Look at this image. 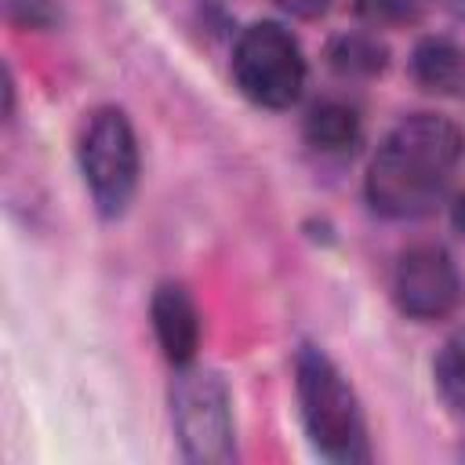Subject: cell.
Wrapping results in <instances>:
<instances>
[{
  "label": "cell",
  "mask_w": 465,
  "mask_h": 465,
  "mask_svg": "<svg viewBox=\"0 0 465 465\" xmlns=\"http://www.w3.org/2000/svg\"><path fill=\"white\" fill-rule=\"evenodd\" d=\"M465 156V134L458 124L436 113L403 116L378 145L367 167V200L385 218H421L429 214L458 163Z\"/></svg>",
  "instance_id": "cell-1"
},
{
  "label": "cell",
  "mask_w": 465,
  "mask_h": 465,
  "mask_svg": "<svg viewBox=\"0 0 465 465\" xmlns=\"http://www.w3.org/2000/svg\"><path fill=\"white\" fill-rule=\"evenodd\" d=\"M294 385H298V403H302V421L309 440L327 458L363 461L367 458L363 414L352 385L334 367V360L316 345H302L294 360Z\"/></svg>",
  "instance_id": "cell-2"
},
{
  "label": "cell",
  "mask_w": 465,
  "mask_h": 465,
  "mask_svg": "<svg viewBox=\"0 0 465 465\" xmlns=\"http://www.w3.org/2000/svg\"><path fill=\"white\" fill-rule=\"evenodd\" d=\"M171 418L182 454L200 465H225L236 458L229 389L214 371H182L171 385Z\"/></svg>",
  "instance_id": "cell-3"
},
{
  "label": "cell",
  "mask_w": 465,
  "mask_h": 465,
  "mask_svg": "<svg viewBox=\"0 0 465 465\" xmlns=\"http://www.w3.org/2000/svg\"><path fill=\"white\" fill-rule=\"evenodd\" d=\"M232 76L251 102L287 109L305 87V58L280 22H254L232 47Z\"/></svg>",
  "instance_id": "cell-4"
},
{
  "label": "cell",
  "mask_w": 465,
  "mask_h": 465,
  "mask_svg": "<svg viewBox=\"0 0 465 465\" xmlns=\"http://www.w3.org/2000/svg\"><path fill=\"white\" fill-rule=\"evenodd\" d=\"M80 171L94 207L105 218L127 211L138 189V142L131 120L120 109L109 105L87 120V131L80 138Z\"/></svg>",
  "instance_id": "cell-5"
},
{
  "label": "cell",
  "mask_w": 465,
  "mask_h": 465,
  "mask_svg": "<svg viewBox=\"0 0 465 465\" xmlns=\"http://www.w3.org/2000/svg\"><path fill=\"white\" fill-rule=\"evenodd\" d=\"M396 305L414 320H443L461 302V276L440 243H414L400 254L392 276Z\"/></svg>",
  "instance_id": "cell-6"
},
{
  "label": "cell",
  "mask_w": 465,
  "mask_h": 465,
  "mask_svg": "<svg viewBox=\"0 0 465 465\" xmlns=\"http://www.w3.org/2000/svg\"><path fill=\"white\" fill-rule=\"evenodd\" d=\"M149 316H153V331H156L163 356L174 367H189L200 349V312H196V302L189 298V291L182 283L156 287V294L149 302Z\"/></svg>",
  "instance_id": "cell-7"
},
{
  "label": "cell",
  "mask_w": 465,
  "mask_h": 465,
  "mask_svg": "<svg viewBox=\"0 0 465 465\" xmlns=\"http://www.w3.org/2000/svg\"><path fill=\"white\" fill-rule=\"evenodd\" d=\"M414 80L432 94H461L465 91V47L447 36L418 40L411 54Z\"/></svg>",
  "instance_id": "cell-8"
},
{
  "label": "cell",
  "mask_w": 465,
  "mask_h": 465,
  "mask_svg": "<svg viewBox=\"0 0 465 465\" xmlns=\"http://www.w3.org/2000/svg\"><path fill=\"white\" fill-rule=\"evenodd\" d=\"M305 138L316 149H349L360 138V116L345 102H320L305 116Z\"/></svg>",
  "instance_id": "cell-9"
},
{
  "label": "cell",
  "mask_w": 465,
  "mask_h": 465,
  "mask_svg": "<svg viewBox=\"0 0 465 465\" xmlns=\"http://www.w3.org/2000/svg\"><path fill=\"white\" fill-rule=\"evenodd\" d=\"M327 58L345 76H374L385 69V44L371 33H341L331 40Z\"/></svg>",
  "instance_id": "cell-10"
},
{
  "label": "cell",
  "mask_w": 465,
  "mask_h": 465,
  "mask_svg": "<svg viewBox=\"0 0 465 465\" xmlns=\"http://www.w3.org/2000/svg\"><path fill=\"white\" fill-rule=\"evenodd\" d=\"M436 385L454 403L465 407V331H458L436 356Z\"/></svg>",
  "instance_id": "cell-11"
},
{
  "label": "cell",
  "mask_w": 465,
  "mask_h": 465,
  "mask_svg": "<svg viewBox=\"0 0 465 465\" xmlns=\"http://www.w3.org/2000/svg\"><path fill=\"white\" fill-rule=\"evenodd\" d=\"M356 15L371 25H407L418 22L421 0H356Z\"/></svg>",
  "instance_id": "cell-12"
},
{
  "label": "cell",
  "mask_w": 465,
  "mask_h": 465,
  "mask_svg": "<svg viewBox=\"0 0 465 465\" xmlns=\"http://www.w3.org/2000/svg\"><path fill=\"white\" fill-rule=\"evenodd\" d=\"M4 15L22 29H47L62 11L54 0H4Z\"/></svg>",
  "instance_id": "cell-13"
},
{
  "label": "cell",
  "mask_w": 465,
  "mask_h": 465,
  "mask_svg": "<svg viewBox=\"0 0 465 465\" xmlns=\"http://www.w3.org/2000/svg\"><path fill=\"white\" fill-rule=\"evenodd\" d=\"M283 11H291V15H298V18H316V15H323L327 7H331V0H276Z\"/></svg>",
  "instance_id": "cell-14"
},
{
  "label": "cell",
  "mask_w": 465,
  "mask_h": 465,
  "mask_svg": "<svg viewBox=\"0 0 465 465\" xmlns=\"http://www.w3.org/2000/svg\"><path fill=\"white\" fill-rule=\"evenodd\" d=\"M454 225L465 229V196H458V203H454Z\"/></svg>",
  "instance_id": "cell-15"
}]
</instances>
